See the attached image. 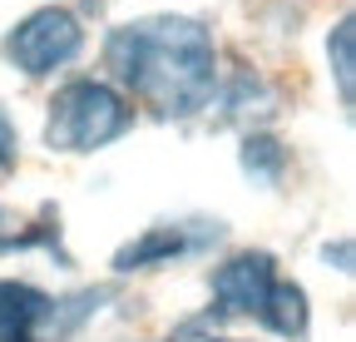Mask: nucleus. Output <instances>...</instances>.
Listing matches in <instances>:
<instances>
[{"label": "nucleus", "mask_w": 356, "mask_h": 342, "mask_svg": "<svg viewBox=\"0 0 356 342\" xmlns=\"http://www.w3.org/2000/svg\"><path fill=\"white\" fill-rule=\"evenodd\" d=\"M218 238V224H203V228H184V224H159V228H144L134 243H124L114 253V268L119 273H134V268H154L163 258H178V253H193L203 243Z\"/></svg>", "instance_id": "obj_5"}, {"label": "nucleus", "mask_w": 356, "mask_h": 342, "mask_svg": "<svg viewBox=\"0 0 356 342\" xmlns=\"http://www.w3.org/2000/svg\"><path fill=\"white\" fill-rule=\"evenodd\" d=\"M15 154H20V139H15V124L0 114V174L6 169H15Z\"/></svg>", "instance_id": "obj_11"}, {"label": "nucleus", "mask_w": 356, "mask_h": 342, "mask_svg": "<svg viewBox=\"0 0 356 342\" xmlns=\"http://www.w3.org/2000/svg\"><path fill=\"white\" fill-rule=\"evenodd\" d=\"M243 169H248V174H257V179H277V169H282V144H277V139H248Z\"/></svg>", "instance_id": "obj_9"}, {"label": "nucleus", "mask_w": 356, "mask_h": 342, "mask_svg": "<svg viewBox=\"0 0 356 342\" xmlns=\"http://www.w3.org/2000/svg\"><path fill=\"white\" fill-rule=\"evenodd\" d=\"M134 124V109L119 90L99 79H74L50 100V119H44V144L60 154H89L109 139H119Z\"/></svg>", "instance_id": "obj_2"}, {"label": "nucleus", "mask_w": 356, "mask_h": 342, "mask_svg": "<svg viewBox=\"0 0 356 342\" xmlns=\"http://www.w3.org/2000/svg\"><path fill=\"white\" fill-rule=\"evenodd\" d=\"M114 79L159 119H188L213 100V35L188 15H149L119 25L104 45Z\"/></svg>", "instance_id": "obj_1"}, {"label": "nucleus", "mask_w": 356, "mask_h": 342, "mask_svg": "<svg viewBox=\"0 0 356 342\" xmlns=\"http://www.w3.org/2000/svg\"><path fill=\"white\" fill-rule=\"evenodd\" d=\"M55 228H44V233H15L10 219H6V208H0V248H30V243H50Z\"/></svg>", "instance_id": "obj_10"}, {"label": "nucleus", "mask_w": 356, "mask_h": 342, "mask_svg": "<svg viewBox=\"0 0 356 342\" xmlns=\"http://www.w3.org/2000/svg\"><path fill=\"white\" fill-rule=\"evenodd\" d=\"M50 297L25 283H0V342H40Z\"/></svg>", "instance_id": "obj_6"}, {"label": "nucleus", "mask_w": 356, "mask_h": 342, "mask_svg": "<svg viewBox=\"0 0 356 342\" xmlns=\"http://www.w3.org/2000/svg\"><path fill=\"white\" fill-rule=\"evenodd\" d=\"M257 322H267L282 337H302L307 332V297H302V288L277 278V288H273V297H267V308H262Z\"/></svg>", "instance_id": "obj_7"}, {"label": "nucleus", "mask_w": 356, "mask_h": 342, "mask_svg": "<svg viewBox=\"0 0 356 342\" xmlns=\"http://www.w3.org/2000/svg\"><path fill=\"white\" fill-rule=\"evenodd\" d=\"M273 288H277L273 253H238V258H228V263L213 273L218 313H228V318H262Z\"/></svg>", "instance_id": "obj_4"}, {"label": "nucleus", "mask_w": 356, "mask_h": 342, "mask_svg": "<svg viewBox=\"0 0 356 342\" xmlns=\"http://www.w3.org/2000/svg\"><path fill=\"white\" fill-rule=\"evenodd\" d=\"M173 342H233V337H218V332H203V327H184Z\"/></svg>", "instance_id": "obj_12"}, {"label": "nucleus", "mask_w": 356, "mask_h": 342, "mask_svg": "<svg viewBox=\"0 0 356 342\" xmlns=\"http://www.w3.org/2000/svg\"><path fill=\"white\" fill-rule=\"evenodd\" d=\"M84 45V30L70 10L60 6H44L35 15H25L10 35H6V60L25 75H50L60 65H70Z\"/></svg>", "instance_id": "obj_3"}, {"label": "nucleus", "mask_w": 356, "mask_h": 342, "mask_svg": "<svg viewBox=\"0 0 356 342\" xmlns=\"http://www.w3.org/2000/svg\"><path fill=\"white\" fill-rule=\"evenodd\" d=\"M327 55H332V75H337L341 104H351L356 100V25H351V15L337 20V30L327 40Z\"/></svg>", "instance_id": "obj_8"}]
</instances>
